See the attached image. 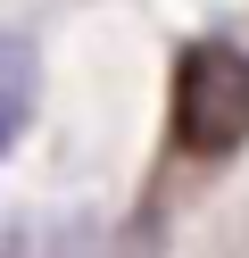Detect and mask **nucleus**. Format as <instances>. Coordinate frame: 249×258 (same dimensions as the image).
Wrapping results in <instances>:
<instances>
[{"instance_id":"f257e3e1","label":"nucleus","mask_w":249,"mask_h":258,"mask_svg":"<svg viewBox=\"0 0 249 258\" xmlns=\"http://www.w3.org/2000/svg\"><path fill=\"white\" fill-rule=\"evenodd\" d=\"M166 125H175V150L191 158H232L249 142V58L232 42H191L175 58V100H166Z\"/></svg>"},{"instance_id":"f03ea898","label":"nucleus","mask_w":249,"mask_h":258,"mask_svg":"<svg viewBox=\"0 0 249 258\" xmlns=\"http://www.w3.org/2000/svg\"><path fill=\"white\" fill-rule=\"evenodd\" d=\"M25 117H33V50L25 42H0V150L17 142Z\"/></svg>"},{"instance_id":"7ed1b4c3","label":"nucleus","mask_w":249,"mask_h":258,"mask_svg":"<svg viewBox=\"0 0 249 258\" xmlns=\"http://www.w3.org/2000/svg\"><path fill=\"white\" fill-rule=\"evenodd\" d=\"M0 258H17V225L9 217H0Z\"/></svg>"}]
</instances>
